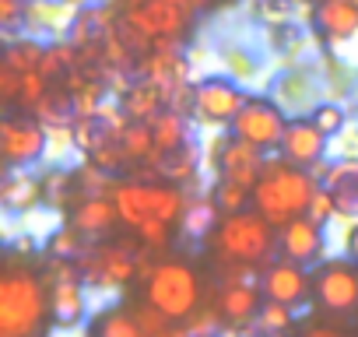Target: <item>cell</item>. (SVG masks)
Here are the masks:
<instances>
[{
  "instance_id": "1",
  "label": "cell",
  "mask_w": 358,
  "mask_h": 337,
  "mask_svg": "<svg viewBox=\"0 0 358 337\" xmlns=\"http://www.w3.org/2000/svg\"><path fill=\"white\" fill-rule=\"evenodd\" d=\"M316 190H320V183L306 173V168L292 165L288 158H281L274 151V155H267L264 176L253 187V211H260L281 232L288 222L309 215V204H313Z\"/></svg>"
},
{
  "instance_id": "2",
  "label": "cell",
  "mask_w": 358,
  "mask_h": 337,
  "mask_svg": "<svg viewBox=\"0 0 358 337\" xmlns=\"http://www.w3.org/2000/svg\"><path fill=\"white\" fill-rule=\"evenodd\" d=\"M50 313L46 278L18 260L0 278V337H39Z\"/></svg>"
},
{
  "instance_id": "3",
  "label": "cell",
  "mask_w": 358,
  "mask_h": 337,
  "mask_svg": "<svg viewBox=\"0 0 358 337\" xmlns=\"http://www.w3.org/2000/svg\"><path fill=\"white\" fill-rule=\"evenodd\" d=\"M208 239L218 253V264H243L260 271L278 260V229L253 208L239 215H222L218 229Z\"/></svg>"
},
{
  "instance_id": "4",
  "label": "cell",
  "mask_w": 358,
  "mask_h": 337,
  "mask_svg": "<svg viewBox=\"0 0 358 337\" xmlns=\"http://www.w3.org/2000/svg\"><path fill=\"white\" fill-rule=\"evenodd\" d=\"M120 222L134 232L144 222H165V225H179L187 215L190 194L183 187L172 183H141V180H116L113 190Z\"/></svg>"
},
{
  "instance_id": "5",
  "label": "cell",
  "mask_w": 358,
  "mask_h": 337,
  "mask_svg": "<svg viewBox=\"0 0 358 337\" xmlns=\"http://www.w3.org/2000/svg\"><path fill=\"white\" fill-rule=\"evenodd\" d=\"M144 302L162 309L179 327L204 306V285L187 260H158L155 274L144 281Z\"/></svg>"
},
{
  "instance_id": "6",
  "label": "cell",
  "mask_w": 358,
  "mask_h": 337,
  "mask_svg": "<svg viewBox=\"0 0 358 337\" xmlns=\"http://www.w3.org/2000/svg\"><path fill=\"white\" fill-rule=\"evenodd\" d=\"M116 8L123 22H130L155 43V50H179L194 25V8L179 0H123Z\"/></svg>"
},
{
  "instance_id": "7",
  "label": "cell",
  "mask_w": 358,
  "mask_h": 337,
  "mask_svg": "<svg viewBox=\"0 0 358 337\" xmlns=\"http://www.w3.org/2000/svg\"><path fill=\"white\" fill-rule=\"evenodd\" d=\"M246 102H250L246 85H239L225 71L201 74L194 81V116L190 120L201 127H211V130H229Z\"/></svg>"
},
{
  "instance_id": "8",
  "label": "cell",
  "mask_w": 358,
  "mask_h": 337,
  "mask_svg": "<svg viewBox=\"0 0 358 337\" xmlns=\"http://www.w3.org/2000/svg\"><path fill=\"white\" fill-rule=\"evenodd\" d=\"M313 299L334 320L358 313V264L351 257H327L313 267Z\"/></svg>"
},
{
  "instance_id": "9",
  "label": "cell",
  "mask_w": 358,
  "mask_h": 337,
  "mask_svg": "<svg viewBox=\"0 0 358 337\" xmlns=\"http://www.w3.org/2000/svg\"><path fill=\"white\" fill-rule=\"evenodd\" d=\"M288 123H292V113L285 106H278L271 95H250L243 113L232 120L229 134L253 144V148H260L264 155H274V151H281Z\"/></svg>"
},
{
  "instance_id": "10",
  "label": "cell",
  "mask_w": 358,
  "mask_h": 337,
  "mask_svg": "<svg viewBox=\"0 0 358 337\" xmlns=\"http://www.w3.org/2000/svg\"><path fill=\"white\" fill-rule=\"evenodd\" d=\"M137 250L141 246H134V243H99V246H88L78 257L85 285L99 288V292H123L137 278Z\"/></svg>"
},
{
  "instance_id": "11",
  "label": "cell",
  "mask_w": 358,
  "mask_h": 337,
  "mask_svg": "<svg viewBox=\"0 0 358 337\" xmlns=\"http://www.w3.org/2000/svg\"><path fill=\"white\" fill-rule=\"evenodd\" d=\"M50 155V130L32 113H8L0 120V158L8 168H32Z\"/></svg>"
},
{
  "instance_id": "12",
  "label": "cell",
  "mask_w": 358,
  "mask_h": 337,
  "mask_svg": "<svg viewBox=\"0 0 358 337\" xmlns=\"http://www.w3.org/2000/svg\"><path fill=\"white\" fill-rule=\"evenodd\" d=\"M264 165H267V155L232 134H215L211 137V173L215 180H229V183H239L246 190H253L264 176Z\"/></svg>"
},
{
  "instance_id": "13",
  "label": "cell",
  "mask_w": 358,
  "mask_h": 337,
  "mask_svg": "<svg viewBox=\"0 0 358 337\" xmlns=\"http://www.w3.org/2000/svg\"><path fill=\"white\" fill-rule=\"evenodd\" d=\"M267 95L285 106L292 116H309L323 99H327V88H323V71L316 64H295V67H285L271 78L267 85Z\"/></svg>"
},
{
  "instance_id": "14",
  "label": "cell",
  "mask_w": 358,
  "mask_h": 337,
  "mask_svg": "<svg viewBox=\"0 0 358 337\" xmlns=\"http://www.w3.org/2000/svg\"><path fill=\"white\" fill-rule=\"evenodd\" d=\"M260 292L267 302H281L292 309H302L313 299V271L292 260H274L271 267H264L260 274Z\"/></svg>"
},
{
  "instance_id": "15",
  "label": "cell",
  "mask_w": 358,
  "mask_h": 337,
  "mask_svg": "<svg viewBox=\"0 0 358 337\" xmlns=\"http://www.w3.org/2000/svg\"><path fill=\"white\" fill-rule=\"evenodd\" d=\"M278 250L285 260L292 264H302V267H316L327 260V225L313 222L309 215L288 222L281 232H278Z\"/></svg>"
},
{
  "instance_id": "16",
  "label": "cell",
  "mask_w": 358,
  "mask_h": 337,
  "mask_svg": "<svg viewBox=\"0 0 358 337\" xmlns=\"http://www.w3.org/2000/svg\"><path fill=\"white\" fill-rule=\"evenodd\" d=\"M215 57H218V71H225L229 78H236L246 88L267 78L264 74L267 71V50L253 46V39H246V36H225L215 46Z\"/></svg>"
},
{
  "instance_id": "17",
  "label": "cell",
  "mask_w": 358,
  "mask_h": 337,
  "mask_svg": "<svg viewBox=\"0 0 358 337\" xmlns=\"http://www.w3.org/2000/svg\"><path fill=\"white\" fill-rule=\"evenodd\" d=\"M330 144H334V141H330L309 116H292V123H288V130H285V141H281V151H278V155L309 173L313 165H320L323 158H330Z\"/></svg>"
},
{
  "instance_id": "18",
  "label": "cell",
  "mask_w": 358,
  "mask_h": 337,
  "mask_svg": "<svg viewBox=\"0 0 358 337\" xmlns=\"http://www.w3.org/2000/svg\"><path fill=\"white\" fill-rule=\"evenodd\" d=\"M313 29L334 50H344L348 43L358 39V0H316Z\"/></svg>"
},
{
  "instance_id": "19",
  "label": "cell",
  "mask_w": 358,
  "mask_h": 337,
  "mask_svg": "<svg viewBox=\"0 0 358 337\" xmlns=\"http://www.w3.org/2000/svg\"><path fill=\"white\" fill-rule=\"evenodd\" d=\"M264 302L267 299L260 292V281H222V288L215 292V309L222 313V320L229 327H250V323H257Z\"/></svg>"
},
{
  "instance_id": "20",
  "label": "cell",
  "mask_w": 358,
  "mask_h": 337,
  "mask_svg": "<svg viewBox=\"0 0 358 337\" xmlns=\"http://www.w3.org/2000/svg\"><path fill=\"white\" fill-rule=\"evenodd\" d=\"M0 208L11 218H25L43 208V176L32 168H8L0 180Z\"/></svg>"
},
{
  "instance_id": "21",
  "label": "cell",
  "mask_w": 358,
  "mask_h": 337,
  "mask_svg": "<svg viewBox=\"0 0 358 337\" xmlns=\"http://www.w3.org/2000/svg\"><path fill=\"white\" fill-rule=\"evenodd\" d=\"M320 187L334 194L341 222H358V158H334Z\"/></svg>"
},
{
  "instance_id": "22",
  "label": "cell",
  "mask_w": 358,
  "mask_h": 337,
  "mask_svg": "<svg viewBox=\"0 0 358 337\" xmlns=\"http://www.w3.org/2000/svg\"><path fill=\"white\" fill-rule=\"evenodd\" d=\"M67 225H74L85 239H102L123 222H120V211H116L113 197H85V201H78L71 208V222Z\"/></svg>"
},
{
  "instance_id": "23",
  "label": "cell",
  "mask_w": 358,
  "mask_h": 337,
  "mask_svg": "<svg viewBox=\"0 0 358 337\" xmlns=\"http://www.w3.org/2000/svg\"><path fill=\"white\" fill-rule=\"evenodd\" d=\"M116 102H120V109H123V116H127L130 123H151V120L169 106V95H165L155 81H148V78H134L130 88H127Z\"/></svg>"
},
{
  "instance_id": "24",
  "label": "cell",
  "mask_w": 358,
  "mask_h": 337,
  "mask_svg": "<svg viewBox=\"0 0 358 337\" xmlns=\"http://www.w3.org/2000/svg\"><path fill=\"white\" fill-rule=\"evenodd\" d=\"M158 173H162V183H172V187H190L201 180V148L190 141L187 148L179 151H169L158 158Z\"/></svg>"
},
{
  "instance_id": "25",
  "label": "cell",
  "mask_w": 358,
  "mask_h": 337,
  "mask_svg": "<svg viewBox=\"0 0 358 337\" xmlns=\"http://www.w3.org/2000/svg\"><path fill=\"white\" fill-rule=\"evenodd\" d=\"M78 204V187H74V168L67 165H50L43 173V208L50 211H67Z\"/></svg>"
},
{
  "instance_id": "26",
  "label": "cell",
  "mask_w": 358,
  "mask_h": 337,
  "mask_svg": "<svg viewBox=\"0 0 358 337\" xmlns=\"http://www.w3.org/2000/svg\"><path fill=\"white\" fill-rule=\"evenodd\" d=\"M190 116L183 113H172V109H162L155 120H151V134H155V144H158V155H169V151H179L190 144Z\"/></svg>"
},
{
  "instance_id": "27",
  "label": "cell",
  "mask_w": 358,
  "mask_h": 337,
  "mask_svg": "<svg viewBox=\"0 0 358 337\" xmlns=\"http://www.w3.org/2000/svg\"><path fill=\"white\" fill-rule=\"evenodd\" d=\"M218 222H222V211H218V204H215V197L208 190V194L190 197L187 215H183V222H179V225H183L187 239H208L218 229Z\"/></svg>"
},
{
  "instance_id": "28",
  "label": "cell",
  "mask_w": 358,
  "mask_h": 337,
  "mask_svg": "<svg viewBox=\"0 0 358 337\" xmlns=\"http://www.w3.org/2000/svg\"><path fill=\"white\" fill-rule=\"evenodd\" d=\"M46 50H50V43H43L36 36H15L4 46V64L15 67V71H22V74H29V71H39L43 67Z\"/></svg>"
},
{
  "instance_id": "29",
  "label": "cell",
  "mask_w": 358,
  "mask_h": 337,
  "mask_svg": "<svg viewBox=\"0 0 358 337\" xmlns=\"http://www.w3.org/2000/svg\"><path fill=\"white\" fill-rule=\"evenodd\" d=\"M95 337H144V334H141V327H137L134 309L113 306V309L99 313V320H95Z\"/></svg>"
},
{
  "instance_id": "30",
  "label": "cell",
  "mask_w": 358,
  "mask_h": 337,
  "mask_svg": "<svg viewBox=\"0 0 358 337\" xmlns=\"http://www.w3.org/2000/svg\"><path fill=\"white\" fill-rule=\"evenodd\" d=\"M309 120L327 134V137H341L344 134V127L355 120L351 116V109H348V102H334V99H323L313 113H309Z\"/></svg>"
},
{
  "instance_id": "31",
  "label": "cell",
  "mask_w": 358,
  "mask_h": 337,
  "mask_svg": "<svg viewBox=\"0 0 358 337\" xmlns=\"http://www.w3.org/2000/svg\"><path fill=\"white\" fill-rule=\"evenodd\" d=\"M295 316H299V309H292V306L264 302V309H260V316H257V330H260L264 337H285V334L295 327Z\"/></svg>"
},
{
  "instance_id": "32",
  "label": "cell",
  "mask_w": 358,
  "mask_h": 337,
  "mask_svg": "<svg viewBox=\"0 0 358 337\" xmlns=\"http://www.w3.org/2000/svg\"><path fill=\"white\" fill-rule=\"evenodd\" d=\"M211 197H215V204H218L222 215H239V211H250L253 208V190H246L239 183H229V180H215Z\"/></svg>"
},
{
  "instance_id": "33",
  "label": "cell",
  "mask_w": 358,
  "mask_h": 337,
  "mask_svg": "<svg viewBox=\"0 0 358 337\" xmlns=\"http://www.w3.org/2000/svg\"><path fill=\"white\" fill-rule=\"evenodd\" d=\"M88 250V239L74 229V225H60L50 239H46V257H60V260H78Z\"/></svg>"
},
{
  "instance_id": "34",
  "label": "cell",
  "mask_w": 358,
  "mask_h": 337,
  "mask_svg": "<svg viewBox=\"0 0 358 337\" xmlns=\"http://www.w3.org/2000/svg\"><path fill=\"white\" fill-rule=\"evenodd\" d=\"M134 316H137V327H141V334L144 337H165L176 323L162 313V309H155L151 302H141V306H134Z\"/></svg>"
},
{
  "instance_id": "35",
  "label": "cell",
  "mask_w": 358,
  "mask_h": 337,
  "mask_svg": "<svg viewBox=\"0 0 358 337\" xmlns=\"http://www.w3.org/2000/svg\"><path fill=\"white\" fill-rule=\"evenodd\" d=\"M172 229L176 225H165V222H144L141 229H134V236L141 239V246H148V250H162V246H169V239H172Z\"/></svg>"
},
{
  "instance_id": "36",
  "label": "cell",
  "mask_w": 358,
  "mask_h": 337,
  "mask_svg": "<svg viewBox=\"0 0 358 337\" xmlns=\"http://www.w3.org/2000/svg\"><path fill=\"white\" fill-rule=\"evenodd\" d=\"M22 71L8 67V64H0V102H4L8 109L18 106V95H22Z\"/></svg>"
},
{
  "instance_id": "37",
  "label": "cell",
  "mask_w": 358,
  "mask_h": 337,
  "mask_svg": "<svg viewBox=\"0 0 358 337\" xmlns=\"http://www.w3.org/2000/svg\"><path fill=\"white\" fill-rule=\"evenodd\" d=\"M309 218H313V222H320V225L337 222V204H334V194H330L327 187H320V190H316V197H313V204H309Z\"/></svg>"
},
{
  "instance_id": "38",
  "label": "cell",
  "mask_w": 358,
  "mask_h": 337,
  "mask_svg": "<svg viewBox=\"0 0 358 337\" xmlns=\"http://www.w3.org/2000/svg\"><path fill=\"white\" fill-rule=\"evenodd\" d=\"M330 158H358V116L344 127V134L330 144Z\"/></svg>"
},
{
  "instance_id": "39",
  "label": "cell",
  "mask_w": 358,
  "mask_h": 337,
  "mask_svg": "<svg viewBox=\"0 0 358 337\" xmlns=\"http://www.w3.org/2000/svg\"><path fill=\"white\" fill-rule=\"evenodd\" d=\"M295 337H351L348 330H341V327H327V323H313V327H306V330H299Z\"/></svg>"
},
{
  "instance_id": "40",
  "label": "cell",
  "mask_w": 358,
  "mask_h": 337,
  "mask_svg": "<svg viewBox=\"0 0 358 337\" xmlns=\"http://www.w3.org/2000/svg\"><path fill=\"white\" fill-rule=\"evenodd\" d=\"M344 253L358 264V222H348V229H344Z\"/></svg>"
},
{
  "instance_id": "41",
  "label": "cell",
  "mask_w": 358,
  "mask_h": 337,
  "mask_svg": "<svg viewBox=\"0 0 358 337\" xmlns=\"http://www.w3.org/2000/svg\"><path fill=\"white\" fill-rule=\"evenodd\" d=\"M190 8H194V15H204V11L222 8V0H190Z\"/></svg>"
},
{
  "instance_id": "42",
  "label": "cell",
  "mask_w": 358,
  "mask_h": 337,
  "mask_svg": "<svg viewBox=\"0 0 358 337\" xmlns=\"http://www.w3.org/2000/svg\"><path fill=\"white\" fill-rule=\"evenodd\" d=\"M99 4H116V0H99Z\"/></svg>"
}]
</instances>
